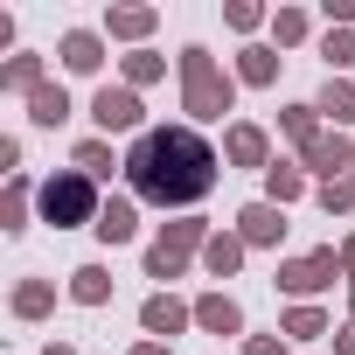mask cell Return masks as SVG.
<instances>
[{
	"instance_id": "cell-1",
	"label": "cell",
	"mask_w": 355,
	"mask_h": 355,
	"mask_svg": "<svg viewBox=\"0 0 355 355\" xmlns=\"http://www.w3.org/2000/svg\"><path fill=\"white\" fill-rule=\"evenodd\" d=\"M223 174V146H209L189 119L182 125H146L132 146H125V196L132 202H153V209H196L209 202Z\"/></svg>"
},
{
	"instance_id": "cell-2",
	"label": "cell",
	"mask_w": 355,
	"mask_h": 355,
	"mask_svg": "<svg viewBox=\"0 0 355 355\" xmlns=\"http://www.w3.org/2000/svg\"><path fill=\"white\" fill-rule=\"evenodd\" d=\"M174 77H182V112H189V125H196V132L237 112V91H244V84H237V77H230L202 42H189L182 56H174Z\"/></svg>"
},
{
	"instance_id": "cell-3",
	"label": "cell",
	"mask_w": 355,
	"mask_h": 355,
	"mask_svg": "<svg viewBox=\"0 0 355 355\" xmlns=\"http://www.w3.org/2000/svg\"><path fill=\"white\" fill-rule=\"evenodd\" d=\"M98 209H105V196H98V182H91L84 167H56V174L35 182V216L49 230H91Z\"/></svg>"
},
{
	"instance_id": "cell-4",
	"label": "cell",
	"mask_w": 355,
	"mask_h": 355,
	"mask_svg": "<svg viewBox=\"0 0 355 355\" xmlns=\"http://www.w3.org/2000/svg\"><path fill=\"white\" fill-rule=\"evenodd\" d=\"M272 286L286 293V306H320V293L348 286V272H341V251H334V244H320V251H300V258H279Z\"/></svg>"
},
{
	"instance_id": "cell-5",
	"label": "cell",
	"mask_w": 355,
	"mask_h": 355,
	"mask_svg": "<svg viewBox=\"0 0 355 355\" xmlns=\"http://www.w3.org/2000/svg\"><path fill=\"white\" fill-rule=\"evenodd\" d=\"M91 125H98L105 139H139V132H146V105H139V91H125V84H98V91H91Z\"/></svg>"
},
{
	"instance_id": "cell-6",
	"label": "cell",
	"mask_w": 355,
	"mask_h": 355,
	"mask_svg": "<svg viewBox=\"0 0 355 355\" xmlns=\"http://www.w3.org/2000/svg\"><path fill=\"white\" fill-rule=\"evenodd\" d=\"M300 167L313 174V189H320V182H341V174H355V139L334 132V125H320V132L300 146Z\"/></svg>"
},
{
	"instance_id": "cell-7",
	"label": "cell",
	"mask_w": 355,
	"mask_h": 355,
	"mask_svg": "<svg viewBox=\"0 0 355 355\" xmlns=\"http://www.w3.org/2000/svg\"><path fill=\"white\" fill-rule=\"evenodd\" d=\"M189 327H196V300H182V293H146L139 300V334L146 341H174Z\"/></svg>"
},
{
	"instance_id": "cell-8",
	"label": "cell",
	"mask_w": 355,
	"mask_h": 355,
	"mask_svg": "<svg viewBox=\"0 0 355 355\" xmlns=\"http://www.w3.org/2000/svg\"><path fill=\"white\" fill-rule=\"evenodd\" d=\"M279 153H272V132L258 125V119H230L223 125V167H251V174H265Z\"/></svg>"
},
{
	"instance_id": "cell-9",
	"label": "cell",
	"mask_w": 355,
	"mask_h": 355,
	"mask_svg": "<svg viewBox=\"0 0 355 355\" xmlns=\"http://www.w3.org/2000/svg\"><path fill=\"white\" fill-rule=\"evenodd\" d=\"M105 49H112L105 28H63V35H56V63H63L70 77H98V70H105Z\"/></svg>"
},
{
	"instance_id": "cell-10",
	"label": "cell",
	"mask_w": 355,
	"mask_h": 355,
	"mask_svg": "<svg viewBox=\"0 0 355 355\" xmlns=\"http://www.w3.org/2000/svg\"><path fill=\"white\" fill-rule=\"evenodd\" d=\"M230 230H237L251 251H279V244H286V209L258 196V202H244V209H237V223H230Z\"/></svg>"
},
{
	"instance_id": "cell-11",
	"label": "cell",
	"mask_w": 355,
	"mask_h": 355,
	"mask_svg": "<svg viewBox=\"0 0 355 355\" xmlns=\"http://www.w3.org/2000/svg\"><path fill=\"white\" fill-rule=\"evenodd\" d=\"M160 28V8H146V0H119V8H105V42H125V49H146V35Z\"/></svg>"
},
{
	"instance_id": "cell-12",
	"label": "cell",
	"mask_w": 355,
	"mask_h": 355,
	"mask_svg": "<svg viewBox=\"0 0 355 355\" xmlns=\"http://www.w3.org/2000/svg\"><path fill=\"white\" fill-rule=\"evenodd\" d=\"M196 327H202V334H237V341H244V300L223 293V286L196 293Z\"/></svg>"
},
{
	"instance_id": "cell-13",
	"label": "cell",
	"mask_w": 355,
	"mask_h": 355,
	"mask_svg": "<svg viewBox=\"0 0 355 355\" xmlns=\"http://www.w3.org/2000/svg\"><path fill=\"white\" fill-rule=\"evenodd\" d=\"M279 63H286V56H279L272 42H244L237 63H230V77H237L244 91H272V84H279Z\"/></svg>"
},
{
	"instance_id": "cell-14",
	"label": "cell",
	"mask_w": 355,
	"mask_h": 355,
	"mask_svg": "<svg viewBox=\"0 0 355 355\" xmlns=\"http://www.w3.org/2000/svg\"><path fill=\"white\" fill-rule=\"evenodd\" d=\"M91 237H98V244H112V251H119V244H132V237H139V202H132V196H105V209H98Z\"/></svg>"
},
{
	"instance_id": "cell-15",
	"label": "cell",
	"mask_w": 355,
	"mask_h": 355,
	"mask_svg": "<svg viewBox=\"0 0 355 355\" xmlns=\"http://www.w3.org/2000/svg\"><path fill=\"white\" fill-rule=\"evenodd\" d=\"M8 313L15 320H49L56 313V279H15V293H8Z\"/></svg>"
},
{
	"instance_id": "cell-16",
	"label": "cell",
	"mask_w": 355,
	"mask_h": 355,
	"mask_svg": "<svg viewBox=\"0 0 355 355\" xmlns=\"http://www.w3.org/2000/svg\"><path fill=\"white\" fill-rule=\"evenodd\" d=\"M279 334L293 348H313V341H334V320H327V306H286L279 313Z\"/></svg>"
},
{
	"instance_id": "cell-17",
	"label": "cell",
	"mask_w": 355,
	"mask_h": 355,
	"mask_svg": "<svg viewBox=\"0 0 355 355\" xmlns=\"http://www.w3.org/2000/svg\"><path fill=\"white\" fill-rule=\"evenodd\" d=\"M42 84H49V63H42L35 49H21V56L0 63V91H8V98H35Z\"/></svg>"
},
{
	"instance_id": "cell-18",
	"label": "cell",
	"mask_w": 355,
	"mask_h": 355,
	"mask_svg": "<svg viewBox=\"0 0 355 355\" xmlns=\"http://www.w3.org/2000/svg\"><path fill=\"white\" fill-rule=\"evenodd\" d=\"M244 258H251V244H244L237 230H216V237L202 244V272H209V279H237Z\"/></svg>"
},
{
	"instance_id": "cell-19",
	"label": "cell",
	"mask_w": 355,
	"mask_h": 355,
	"mask_svg": "<svg viewBox=\"0 0 355 355\" xmlns=\"http://www.w3.org/2000/svg\"><path fill=\"white\" fill-rule=\"evenodd\" d=\"M306 189H313V174H306L300 160H272V167H265V202H279V209H293V202H300Z\"/></svg>"
},
{
	"instance_id": "cell-20",
	"label": "cell",
	"mask_w": 355,
	"mask_h": 355,
	"mask_svg": "<svg viewBox=\"0 0 355 355\" xmlns=\"http://www.w3.org/2000/svg\"><path fill=\"white\" fill-rule=\"evenodd\" d=\"M313 105H320V119H327L334 132H348V125H355V77H327V84L313 91Z\"/></svg>"
},
{
	"instance_id": "cell-21",
	"label": "cell",
	"mask_w": 355,
	"mask_h": 355,
	"mask_svg": "<svg viewBox=\"0 0 355 355\" xmlns=\"http://www.w3.org/2000/svg\"><path fill=\"white\" fill-rule=\"evenodd\" d=\"M70 167H84L91 182H105L112 167L125 174V153H112V139H105V132H91V139H77V146H70Z\"/></svg>"
},
{
	"instance_id": "cell-22",
	"label": "cell",
	"mask_w": 355,
	"mask_h": 355,
	"mask_svg": "<svg viewBox=\"0 0 355 355\" xmlns=\"http://www.w3.org/2000/svg\"><path fill=\"white\" fill-rule=\"evenodd\" d=\"M160 77H167V56H160V49H125V56H119V84H125V91H153Z\"/></svg>"
},
{
	"instance_id": "cell-23",
	"label": "cell",
	"mask_w": 355,
	"mask_h": 355,
	"mask_svg": "<svg viewBox=\"0 0 355 355\" xmlns=\"http://www.w3.org/2000/svg\"><path fill=\"white\" fill-rule=\"evenodd\" d=\"M112 286H119V279H112V265H77L63 293H70L77 306H112Z\"/></svg>"
},
{
	"instance_id": "cell-24",
	"label": "cell",
	"mask_w": 355,
	"mask_h": 355,
	"mask_svg": "<svg viewBox=\"0 0 355 355\" xmlns=\"http://www.w3.org/2000/svg\"><path fill=\"white\" fill-rule=\"evenodd\" d=\"M28 209H35V182H28V174H15V182L0 189V230L21 237V230H28Z\"/></svg>"
},
{
	"instance_id": "cell-25",
	"label": "cell",
	"mask_w": 355,
	"mask_h": 355,
	"mask_svg": "<svg viewBox=\"0 0 355 355\" xmlns=\"http://www.w3.org/2000/svg\"><path fill=\"white\" fill-rule=\"evenodd\" d=\"M216 230L202 223V216H174V223H160V237L153 244H167V251H182V258H202V244H209Z\"/></svg>"
},
{
	"instance_id": "cell-26",
	"label": "cell",
	"mask_w": 355,
	"mask_h": 355,
	"mask_svg": "<svg viewBox=\"0 0 355 355\" xmlns=\"http://www.w3.org/2000/svg\"><path fill=\"white\" fill-rule=\"evenodd\" d=\"M70 112H77V105H70V91H63L56 77H49V84H42L35 98H28V125H42V132H56V125H63Z\"/></svg>"
},
{
	"instance_id": "cell-27",
	"label": "cell",
	"mask_w": 355,
	"mask_h": 355,
	"mask_svg": "<svg viewBox=\"0 0 355 355\" xmlns=\"http://www.w3.org/2000/svg\"><path fill=\"white\" fill-rule=\"evenodd\" d=\"M306 35H313V15H306V8H293V0L272 8V49H300Z\"/></svg>"
},
{
	"instance_id": "cell-28",
	"label": "cell",
	"mask_w": 355,
	"mask_h": 355,
	"mask_svg": "<svg viewBox=\"0 0 355 355\" xmlns=\"http://www.w3.org/2000/svg\"><path fill=\"white\" fill-rule=\"evenodd\" d=\"M320 125H327V119H320V105H313V98H300V105H279V132H286L293 146H306Z\"/></svg>"
},
{
	"instance_id": "cell-29",
	"label": "cell",
	"mask_w": 355,
	"mask_h": 355,
	"mask_svg": "<svg viewBox=\"0 0 355 355\" xmlns=\"http://www.w3.org/2000/svg\"><path fill=\"white\" fill-rule=\"evenodd\" d=\"M320 63H327V77L355 70V28H327L320 35Z\"/></svg>"
},
{
	"instance_id": "cell-30",
	"label": "cell",
	"mask_w": 355,
	"mask_h": 355,
	"mask_svg": "<svg viewBox=\"0 0 355 355\" xmlns=\"http://www.w3.org/2000/svg\"><path fill=\"white\" fill-rule=\"evenodd\" d=\"M189 272L182 251H167V244H146V279H160V293H174V279Z\"/></svg>"
},
{
	"instance_id": "cell-31",
	"label": "cell",
	"mask_w": 355,
	"mask_h": 355,
	"mask_svg": "<svg viewBox=\"0 0 355 355\" xmlns=\"http://www.w3.org/2000/svg\"><path fill=\"white\" fill-rule=\"evenodd\" d=\"M313 202H320L327 216H355V174H341V182H320Z\"/></svg>"
},
{
	"instance_id": "cell-32",
	"label": "cell",
	"mask_w": 355,
	"mask_h": 355,
	"mask_svg": "<svg viewBox=\"0 0 355 355\" xmlns=\"http://www.w3.org/2000/svg\"><path fill=\"white\" fill-rule=\"evenodd\" d=\"M223 21H230L237 35H258V28H272V8H258V0H230Z\"/></svg>"
},
{
	"instance_id": "cell-33",
	"label": "cell",
	"mask_w": 355,
	"mask_h": 355,
	"mask_svg": "<svg viewBox=\"0 0 355 355\" xmlns=\"http://www.w3.org/2000/svg\"><path fill=\"white\" fill-rule=\"evenodd\" d=\"M244 355H293V341L272 327V334H244Z\"/></svg>"
},
{
	"instance_id": "cell-34",
	"label": "cell",
	"mask_w": 355,
	"mask_h": 355,
	"mask_svg": "<svg viewBox=\"0 0 355 355\" xmlns=\"http://www.w3.org/2000/svg\"><path fill=\"white\" fill-rule=\"evenodd\" d=\"M0 174H8V182L21 174V139H15V132H0Z\"/></svg>"
},
{
	"instance_id": "cell-35",
	"label": "cell",
	"mask_w": 355,
	"mask_h": 355,
	"mask_svg": "<svg viewBox=\"0 0 355 355\" xmlns=\"http://www.w3.org/2000/svg\"><path fill=\"white\" fill-rule=\"evenodd\" d=\"M320 15H327V28H355V0H320Z\"/></svg>"
},
{
	"instance_id": "cell-36",
	"label": "cell",
	"mask_w": 355,
	"mask_h": 355,
	"mask_svg": "<svg viewBox=\"0 0 355 355\" xmlns=\"http://www.w3.org/2000/svg\"><path fill=\"white\" fill-rule=\"evenodd\" d=\"M334 251H341V272H348V286H355V230H348V237H341Z\"/></svg>"
},
{
	"instance_id": "cell-37",
	"label": "cell",
	"mask_w": 355,
	"mask_h": 355,
	"mask_svg": "<svg viewBox=\"0 0 355 355\" xmlns=\"http://www.w3.org/2000/svg\"><path fill=\"white\" fill-rule=\"evenodd\" d=\"M125 355H174V341H132Z\"/></svg>"
},
{
	"instance_id": "cell-38",
	"label": "cell",
	"mask_w": 355,
	"mask_h": 355,
	"mask_svg": "<svg viewBox=\"0 0 355 355\" xmlns=\"http://www.w3.org/2000/svg\"><path fill=\"white\" fill-rule=\"evenodd\" d=\"M334 355H355V327H341V334H334Z\"/></svg>"
},
{
	"instance_id": "cell-39",
	"label": "cell",
	"mask_w": 355,
	"mask_h": 355,
	"mask_svg": "<svg viewBox=\"0 0 355 355\" xmlns=\"http://www.w3.org/2000/svg\"><path fill=\"white\" fill-rule=\"evenodd\" d=\"M42 355H77V341H49V348H42Z\"/></svg>"
},
{
	"instance_id": "cell-40",
	"label": "cell",
	"mask_w": 355,
	"mask_h": 355,
	"mask_svg": "<svg viewBox=\"0 0 355 355\" xmlns=\"http://www.w3.org/2000/svg\"><path fill=\"white\" fill-rule=\"evenodd\" d=\"M348 327H355V286H348Z\"/></svg>"
}]
</instances>
